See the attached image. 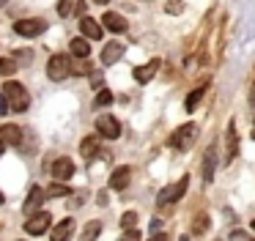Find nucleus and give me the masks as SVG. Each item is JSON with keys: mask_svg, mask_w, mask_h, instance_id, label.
Wrapping results in <instances>:
<instances>
[{"mask_svg": "<svg viewBox=\"0 0 255 241\" xmlns=\"http://www.w3.org/2000/svg\"><path fill=\"white\" fill-rule=\"evenodd\" d=\"M3 96H6V102H8V113H25L28 104H30L28 91H25L19 82H6V85H3Z\"/></svg>", "mask_w": 255, "mask_h": 241, "instance_id": "nucleus-1", "label": "nucleus"}, {"mask_svg": "<svg viewBox=\"0 0 255 241\" xmlns=\"http://www.w3.org/2000/svg\"><path fill=\"white\" fill-rule=\"evenodd\" d=\"M195 137H198V126L184 123V126H178V129L170 134V148H176V151H187V148L195 142Z\"/></svg>", "mask_w": 255, "mask_h": 241, "instance_id": "nucleus-2", "label": "nucleus"}, {"mask_svg": "<svg viewBox=\"0 0 255 241\" xmlns=\"http://www.w3.org/2000/svg\"><path fill=\"white\" fill-rule=\"evenodd\" d=\"M69 74H72V58H69V55H52L50 63H47V77L61 82V80H66Z\"/></svg>", "mask_w": 255, "mask_h": 241, "instance_id": "nucleus-3", "label": "nucleus"}, {"mask_svg": "<svg viewBox=\"0 0 255 241\" xmlns=\"http://www.w3.org/2000/svg\"><path fill=\"white\" fill-rule=\"evenodd\" d=\"M187 186H189V178H187V175H181V181H176V184L165 186V189L159 192L156 203H159V206H170V203L181 200V197H184V192H187Z\"/></svg>", "mask_w": 255, "mask_h": 241, "instance_id": "nucleus-4", "label": "nucleus"}, {"mask_svg": "<svg viewBox=\"0 0 255 241\" xmlns=\"http://www.w3.org/2000/svg\"><path fill=\"white\" fill-rule=\"evenodd\" d=\"M96 131L107 140H116V137H121V123L116 120V115H99L96 118Z\"/></svg>", "mask_w": 255, "mask_h": 241, "instance_id": "nucleus-5", "label": "nucleus"}, {"mask_svg": "<svg viewBox=\"0 0 255 241\" xmlns=\"http://www.w3.org/2000/svg\"><path fill=\"white\" fill-rule=\"evenodd\" d=\"M14 30H17L19 36L33 38V36H41V33L47 30V22L44 19H19L17 25H14Z\"/></svg>", "mask_w": 255, "mask_h": 241, "instance_id": "nucleus-6", "label": "nucleus"}, {"mask_svg": "<svg viewBox=\"0 0 255 241\" xmlns=\"http://www.w3.org/2000/svg\"><path fill=\"white\" fill-rule=\"evenodd\" d=\"M50 230V214H44V211H36L33 217L25 222V233H30V236H41V233H47Z\"/></svg>", "mask_w": 255, "mask_h": 241, "instance_id": "nucleus-7", "label": "nucleus"}, {"mask_svg": "<svg viewBox=\"0 0 255 241\" xmlns=\"http://www.w3.org/2000/svg\"><path fill=\"white\" fill-rule=\"evenodd\" d=\"M72 233H74V219H61L50 230V241H72Z\"/></svg>", "mask_w": 255, "mask_h": 241, "instance_id": "nucleus-8", "label": "nucleus"}, {"mask_svg": "<svg viewBox=\"0 0 255 241\" xmlns=\"http://www.w3.org/2000/svg\"><path fill=\"white\" fill-rule=\"evenodd\" d=\"M214 167H217V145H211L209 151L203 153V164H200V175H203L206 184L214 178Z\"/></svg>", "mask_w": 255, "mask_h": 241, "instance_id": "nucleus-9", "label": "nucleus"}, {"mask_svg": "<svg viewBox=\"0 0 255 241\" xmlns=\"http://www.w3.org/2000/svg\"><path fill=\"white\" fill-rule=\"evenodd\" d=\"M225 137H228V148H225V164H231L233 159H236V153H239V134H236V123H228V131H225Z\"/></svg>", "mask_w": 255, "mask_h": 241, "instance_id": "nucleus-10", "label": "nucleus"}, {"mask_svg": "<svg viewBox=\"0 0 255 241\" xmlns=\"http://www.w3.org/2000/svg\"><path fill=\"white\" fill-rule=\"evenodd\" d=\"M52 175H55L58 181H69L74 175V162H72V159H66V156L55 159V164H52Z\"/></svg>", "mask_w": 255, "mask_h": 241, "instance_id": "nucleus-11", "label": "nucleus"}, {"mask_svg": "<svg viewBox=\"0 0 255 241\" xmlns=\"http://www.w3.org/2000/svg\"><path fill=\"white\" fill-rule=\"evenodd\" d=\"M132 181V170L129 167H116L110 175V189H127Z\"/></svg>", "mask_w": 255, "mask_h": 241, "instance_id": "nucleus-12", "label": "nucleus"}, {"mask_svg": "<svg viewBox=\"0 0 255 241\" xmlns=\"http://www.w3.org/2000/svg\"><path fill=\"white\" fill-rule=\"evenodd\" d=\"M0 142L6 145V142H11V145H19L22 142V129L14 123H6V126H0Z\"/></svg>", "mask_w": 255, "mask_h": 241, "instance_id": "nucleus-13", "label": "nucleus"}, {"mask_svg": "<svg viewBox=\"0 0 255 241\" xmlns=\"http://www.w3.org/2000/svg\"><path fill=\"white\" fill-rule=\"evenodd\" d=\"M47 200V195H44V189H41V186H33V189H30V195H28V200H25V214H33V211H39L41 208V203Z\"/></svg>", "mask_w": 255, "mask_h": 241, "instance_id": "nucleus-14", "label": "nucleus"}, {"mask_svg": "<svg viewBox=\"0 0 255 241\" xmlns=\"http://www.w3.org/2000/svg\"><path fill=\"white\" fill-rule=\"evenodd\" d=\"M156 71H159V60H148L145 66H137V69H134V80L145 85V82H151V77H154Z\"/></svg>", "mask_w": 255, "mask_h": 241, "instance_id": "nucleus-15", "label": "nucleus"}, {"mask_svg": "<svg viewBox=\"0 0 255 241\" xmlns=\"http://www.w3.org/2000/svg\"><path fill=\"white\" fill-rule=\"evenodd\" d=\"M102 22H105V27H107V30H113V33H124L129 27L127 19H124L121 14H113V11H107V14L102 16Z\"/></svg>", "mask_w": 255, "mask_h": 241, "instance_id": "nucleus-16", "label": "nucleus"}, {"mask_svg": "<svg viewBox=\"0 0 255 241\" xmlns=\"http://www.w3.org/2000/svg\"><path fill=\"white\" fill-rule=\"evenodd\" d=\"M80 30H83V36L85 38H102V25L96 19H91V16H83V19H80Z\"/></svg>", "mask_w": 255, "mask_h": 241, "instance_id": "nucleus-17", "label": "nucleus"}, {"mask_svg": "<svg viewBox=\"0 0 255 241\" xmlns=\"http://www.w3.org/2000/svg\"><path fill=\"white\" fill-rule=\"evenodd\" d=\"M124 49H127V47H124V44H118V41L107 44L105 52H102V63H105V66H113V63H116V60L124 55Z\"/></svg>", "mask_w": 255, "mask_h": 241, "instance_id": "nucleus-18", "label": "nucleus"}, {"mask_svg": "<svg viewBox=\"0 0 255 241\" xmlns=\"http://www.w3.org/2000/svg\"><path fill=\"white\" fill-rule=\"evenodd\" d=\"M96 151H99V140H96V137H85L83 145H80V153H83L85 159H94Z\"/></svg>", "mask_w": 255, "mask_h": 241, "instance_id": "nucleus-19", "label": "nucleus"}, {"mask_svg": "<svg viewBox=\"0 0 255 241\" xmlns=\"http://www.w3.org/2000/svg\"><path fill=\"white\" fill-rule=\"evenodd\" d=\"M72 55H77V58H88L91 55L88 38H72Z\"/></svg>", "mask_w": 255, "mask_h": 241, "instance_id": "nucleus-20", "label": "nucleus"}, {"mask_svg": "<svg viewBox=\"0 0 255 241\" xmlns=\"http://www.w3.org/2000/svg\"><path fill=\"white\" fill-rule=\"evenodd\" d=\"M203 93H206V85H198V88H195V91L187 96V110H189V113H192V110L198 107V102L203 99Z\"/></svg>", "mask_w": 255, "mask_h": 241, "instance_id": "nucleus-21", "label": "nucleus"}, {"mask_svg": "<svg viewBox=\"0 0 255 241\" xmlns=\"http://www.w3.org/2000/svg\"><path fill=\"white\" fill-rule=\"evenodd\" d=\"M17 71V60L11 58H0V77H11Z\"/></svg>", "mask_w": 255, "mask_h": 241, "instance_id": "nucleus-22", "label": "nucleus"}, {"mask_svg": "<svg viewBox=\"0 0 255 241\" xmlns=\"http://www.w3.org/2000/svg\"><path fill=\"white\" fill-rule=\"evenodd\" d=\"M44 195H50V197H69V195H72V189H69V186H61V184H50V189H47Z\"/></svg>", "mask_w": 255, "mask_h": 241, "instance_id": "nucleus-23", "label": "nucleus"}, {"mask_svg": "<svg viewBox=\"0 0 255 241\" xmlns=\"http://www.w3.org/2000/svg\"><path fill=\"white\" fill-rule=\"evenodd\" d=\"M192 230L195 233H206V230H209V217H206V214H198L195 222H192Z\"/></svg>", "mask_w": 255, "mask_h": 241, "instance_id": "nucleus-24", "label": "nucleus"}, {"mask_svg": "<svg viewBox=\"0 0 255 241\" xmlns=\"http://www.w3.org/2000/svg\"><path fill=\"white\" fill-rule=\"evenodd\" d=\"M99 233H102V225L99 222H91L88 228H85V233H83V241H94Z\"/></svg>", "mask_w": 255, "mask_h": 241, "instance_id": "nucleus-25", "label": "nucleus"}, {"mask_svg": "<svg viewBox=\"0 0 255 241\" xmlns=\"http://www.w3.org/2000/svg\"><path fill=\"white\" fill-rule=\"evenodd\" d=\"M121 225H124V228H134V225H137V214H134V211H127V214H124V217H121Z\"/></svg>", "mask_w": 255, "mask_h": 241, "instance_id": "nucleus-26", "label": "nucleus"}, {"mask_svg": "<svg viewBox=\"0 0 255 241\" xmlns=\"http://www.w3.org/2000/svg\"><path fill=\"white\" fill-rule=\"evenodd\" d=\"M107 104H113V93L110 91H99V96H96V107H107Z\"/></svg>", "mask_w": 255, "mask_h": 241, "instance_id": "nucleus-27", "label": "nucleus"}, {"mask_svg": "<svg viewBox=\"0 0 255 241\" xmlns=\"http://www.w3.org/2000/svg\"><path fill=\"white\" fill-rule=\"evenodd\" d=\"M72 8H74L72 0H61V3H58V14H61V16H69V14H72Z\"/></svg>", "mask_w": 255, "mask_h": 241, "instance_id": "nucleus-28", "label": "nucleus"}, {"mask_svg": "<svg viewBox=\"0 0 255 241\" xmlns=\"http://www.w3.org/2000/svg\"><path fill=\"white\" fill-rule=\"evenodd\" d=\"M121 241H140V230L137 228H129L127 233L121 236Z\"/></svg>", "mask_w": 255, "mask_h": 241, "instance_id": "nucleus-29", "label": "nucleus"}, {"mask_svg": "<svg viewBox=\"0 0 255 241\" xmlns=\"http://www.w3.org/2000/svg\"><path fill=\"white\" fill-rule=\"evenodd\" d=\"M231 241H253V239H250L244 230H233V233H231Z\"/></svg>", "mask_w": 255, "mask_h": 241, "instance_id": "nucleus-30", "label": "nucleus"}, {"mask_svg": "<svg viewBox=\"0 0 255 241\" xmlns=\"http://www.w3.org/2000/svg\"><path fill=\"white\" fill-rule=\"evenodd\" d=\"M8 113V102H6V96L0 93V115H6Z\"/></svg>", "mask_w": 255, "mask_h": 241, "instance_id": "nucleus-31", "label": "nucleus"}, {"mask_svg": "<svg viewBox=\"0 0 255 241\" xmlns=\"http://www.w3.org/2000/svg\"><path fill=\"white\" fill-rule=\"evenodd\" d=\"M17 58H19V60H30L33 55H30V49H22V52H17Z\"/></svg>", "mask_w": 255, "mask_h": 241, "instance_id": "nucleus-32", "label": "nucleus"}, {"mask_svg": "<svg viewBox=\"0 0 255 241\" xmlns=\"http://www.w3.org/2000/svg\"><path fill=\"white\" fill-rule=\"evenodd\" d=\"M148 241H167V239H165V233H154Z\"/></svg>", "mask_w": 255, "mask_h": 241, "instance_id": "nucleus-33", "label": "nucleus"}, {"mask_svg": "<svg viewBox=\"0 0 255 241\" xmlns=\"http://www.w3.org/2000/svg\"><path fill=\"white\" fill-rule=\"evenodd\" d=\"M94 3H99V5H105V3H110V0H94Z\"/></svg>", "mask_w": 255, "mask_h": 241, "instance_id": "nucleus-34", "label": "nucleus"}, {"mask_svg": "<svg viewBox=\"0 0 255 241\" xmlns=\"http://www.w3.org/2000/svg\"><path fill=\"white\" fill-rule=\"evenodd\" d=\"M3 203H6V197H3V192H0V206H3Z\"/></svg>", "mask_w": 255, "mask_h": 241, "instance_id": "nucleus-35", "label": "nucleus"}, {"mask_svg": "<svg viewBox=\"0 0 255 241\" xmlns=\"http://www.w3.org/2000/svg\"><path fill=\"white\" fill-rule=\"evenodd\" d=\"M3 148H6V145H3V142H0V153H3Z\"/></svg>", "mask_w": 255, "mask_h": 241, "instance_id": "nucleus-36", "label": "nucleus"}, {"mask_svg": "<svg viewBox=\"0 0 255 241\" xmlns=\"http://www.w3.org/2000/svg\"><path fill=\"white\" fill-rule=\"evenodd\" d=\"M6 3H8V0H0V5H6Z\"/></svg>", "mask_w": 255, "mask_h": 241, "instance_id": "nucleus-37", "label": "nucleus"}, {"mask_svg": "<svg viewBox=\"0 0 255 241\" xmlns=\"http://www.w3.org/2000/svg\"><path fill=\"white\" fill-rule=\"evenodd\" d=\"M253 140H255V129H253Z\"/></svg>", "mask_w": 255, "mask_h": 241, "instance_id": "nucleus-38", "label": "nucleus"}, {"mask_svg": "<svg viewBox=\"0 0 255 241\" xmlns=\"http://www.w3.org/2000/svg\"><path fill=\"white\" fill-rule=\"evenodd\" d=\"M253 230H255V219H253Z\"/></svg>", "mask_w": 255, "mask_h": 241, "instance_id": "nucleus-39", "label": "nucleus"}]
</instances>
